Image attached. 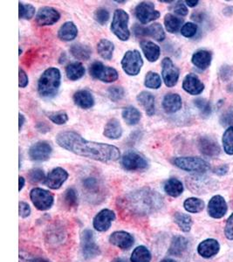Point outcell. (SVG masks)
Here are the masks:
<instances>
[{"label": "cell", "mask_w": 233, "mask_h": 262, "mask_svg": "<svg viewBox=\"0 0 233 262\" xmlns=\"http://www.w3.org/2000/svg\"><path fill=\"white\" fill-rule=\"evenodd\" d=\"M182 101L181 96L177 94L170 93L164 97L162 107L168 114L176 113L182 108Z\"/></svg>", "instance_id": "23"}, {"label": "cell", "mask_w": 233, "mask_h": 262, "mask_svg": "<svg viewBox=\"0 0 233 262\" xmlns=\"http://www.w3.org/2000/svg\"><path fill=\"white\" fill-rule=\"evenodd\" d=\"M111 262H129L128 261V259H124V258H115V259H113Z\"/></svg>", "instance_id": "60"}, {"label": "cell", "mask_w": 233, "mask_h": 262, "mask_svg": "<svg viewBox=\"0 0 233 262\" xmlns=\"http://www.w3.org/2000/svg\"><path fill=\"white\" fill-rule=\"evenodd\" d=\"M28 262H49L48 260L45 259H42V258H37V259H33L29 260Z\"/></svg>", "instance_id": "59"}, {"label": "cell", "mask_w": 233, "mask_h": 262, "mask_svg": "<svg viewBox=\"0 0 233 262\" xmlns=\"http://www.w3.org/2000/svg\"><path fill=\"white\" fill-rule=\"evenodd\" d=\"M182 89L192 96H197L204 90V84L197 77V75L189 74L183 79Z\"/></svg>", "instance_id": "20"}, {"label": "cell", "mask_w": 233, "mask_h": 262, "mask_svg": "<svg viewBox=\"0 0 233 262\" xmlns=\"http://www.w3.org/2000/svg\"><path fill=\"white\" fill-rule=\"evenodd\" d=\"M124 203L129 212L144 216L159 211L164 206V199L150 188H143L127 195Z\"/></svg>", "instance_id": "2"}, {"label": "cell", "mask_w": 233, "mask_h": 262, "mask_svg": "<svg viewBox=\"0 0 233 262\" xmlns=\"http://www.w3.org/2000/svg\"><path fill=\"white\" fill-rule=\"evenodd\" d=\"M197 32V25L192 22H188L182 26L181 28V34L185 38H192L196 35Z\"/></svg>", "instance_id": "48"}, {"label": "cell", "mask_w": 233, "mask_h": 262, "mask_svg": "<svg viewBox=\"0 0 233 262\" xmlns=\"http://www.w3.org/2000/svg\"><path fill=\"white\" fill-rule=\"evenodd\" d=\"M195 106L200 111L201 115L203 116H209L212 113V106L205 99L197 98L194 101Z\"/></svg>", "instance_id": "47"}, {"label": "cell", "mask_w": 233, "mask_h": 262, "mask_svg": "<svg viewBox=\"0 0 233 262\" xmlns=\"http://www.w3.org/2000/svg\"><path fill=\"white\" fill-rule=\"evenodd\" d=\"M160 262H176V260H174L172 259H165L161 260Z\"/></svg>", "instance_id": "61"}, {"label": "cell", "mask_w": 233, "mask_h": 262, "mask_svg": "<svg viewBox=\"0 0 233 262\" xmlns=\"http://www.w3.org/2000/svg\"><path fill=\"white\" fill-rule=\"evenodd\" d=\"M28 82H29V80H28L27 73L23 69H19V83H18V86H19V88L24 89L28 85Z\"/></svg>", "instance_id": "54"}, {"label": "cell", "mask_w": 233, "mask_h": 262, "mask_svg": "<svg viewBox=\"0 0 233 262\" xmlns=\"http://www.w3.org/2000/svg\"><path fill=\"white\" fill-rule=\"evenodd\" d=\"M82 186L85 191L91 196H98V194L102 193V184L95 177H88L84 179Z\"/></svg>", "instance_id": "34"}, {"label": "cell", "mask_w": 233, "mask_h": 262, "mask_svg": "<svg viewBox=\"0 0 233 262\" xmlns=\"http://www.w3.org/2000/svg\"><path fill=\"white\" fill-rule=\"evenodd\" d=\"M219 249H220L219 243L214 238L205 239L201 242L197 247V252L199 253V255L207 259L215 256L216 254L219 252Z\"/></svg>", "instance_id": "22"}, {"label": "cell", "mask_w": 233, "mask_h": 262, "mask_svg": "<svg viewBox=\"0 0 233 262\" xmlns=\"http://www.w3.org/2000/svg\"><path fill=\"white\" fill-rule=\"evenodd\" d=\"M109 242L123 250H128L135 243V238L129 232L117 231L111 234Z\"/></svg>", "instance_id": "19"}, {"label": "cell", "mask_w": 233, "mask_h": 262, "mask_svg": "<svg viewBox=\"0 0 233 262\" xmlns=\"http://www.w3.org/2000/svg\"><path fill=\"white\" fill-rule=\"evenodd\" d=\"M52 152L53 148L48 142L39 141L30 147L28 154L33 161L45 162L50 158Z\"/></svg>", "instance_id": "13"}, {"label": "cell", "mask_w": 233, "mask_h": 262, "mask_svg": "<svg viewBox=\"0 0 233 262\" xmlns=\"http://www.w3.org/2000/svg\"><path fill=\"white\" fill-rule=\"evenodd\" d=\"M182 19L177 18L176 16L168 13L165 17V26L166 30L169 33H175L179 30L180 27H182ZM182 28V27H181Z\"/></svg>", "instance_id": "40"}, {"label": "cell", "mask_w": 233, "mask_h": 262, "mask_svg": "<svg viewBox=\"0 0 233 262\" xmlns=\"http://www.w3.org/2000/svg\"><path fill=\"white\" fill-rule=\"evenodd\" d=\"M205 204L203 200L197 198H189L183 203V207L186 211L191 213H198L204 209Z\"/></svg>", "instance_id": "39"}, {"label": "cell", "mask_w": 233, "mask_h": 262, "mask_svg": "<svg viewBox=\"0 0 233 262\" xmlns=\"http://www.w3.org/2000/svg\"><path fill=\"white\" fill-rule=\"evenodd\" d=\"M31 201L39 211H46L54 205V195L42 188H33L30 192Z\"/></svg>", "instance_id": "9"}, {"label": "cell", "mask_w": 233, "mask_h": 262, "mask_svg": "<svg viewBox=\"0 0 233 262\" xmlns=\"http://www.w3.org/2000/svg\"><path fill=\"white\" fill-rule=\"evenodd\" d=\"M67 179H68L67 171L61 167H57L48 173V176L45 177L44 184L52 190H58L62 186L63 184L67 180Z\"/></svg>", "instance_id": "16"}, {"label": "cell", "mask_w": 233, "mask_h": 262, "mask_svg": "<svg viewBox=\"0 0 233 262\" xmlns=\"http://www.w3.org/2000/svg\"><path fill=\"white\" fill-rule=\"evenodd\" d=\"M136 100L148 116H154L155 112V97L151 93L147 91L139 93L136 96Z\"/></svg>", "instance_id": "25"}, {"label": "cell", "mask_w": 233, "mask_h": 262, "mask_svg": "<svg viewBox=\"0 0 233 262\" xmlns=\"http://www.w3.org/2000/svg\"><path fill=\"white\" fill-rule=\"evenodd\" d=\"M140 46L147 60L150 62H155L158 60L161 54V50L158 45L150 40H143L141 41Z\"/></svg>", "instance_id": "27"}, {"label": "cell", "mask_w": 233, "mask_h": 262, "mask_svg": "<svg viewBox=\"0 0 233 262\" xmlns=\"http://www.w3.org/2000/svg\"><path fill=\"white\" fill-rule=\"evenodd\" d=\"M89 74L94 79L106 83L114 82L119 78V74L115 69L105 66L100 61H96L91 64L89 67Z\"/></svg>", "instance_id": "7"}, {"label": "cell", "mask_w": 233, "mask_h": 262, "mask_svg": "<svg viewBox=\"0 0 233 262\" xmlns=\"http://www.w3.org/2000/svg\"><path fill=\"white\" fill-rule=\"evenodd\" d=\"M165 191L169 196L177 198L179 196L183 191V185L182 182L177 179H170L165 182V186H164Z\"/></svg>", "instance_id": "36"}, {"label": "cell", "mask_w": 233, "mask_h": 262, "mask_svg": "<svg viewBox=\"0 0 233 262\" xmlns=\"http://www.w3.org/2000/svg\"><path fill=\"white\" fill-rule=\"evenodd\" d=\"M19 125H18V128H19V131H21V128L24 125L25 122H26V119H25V116L22 115V114L19 113Z\"/></svg>", "instance_id": "56"}, {"label": "cell", "mask_w": 233, "mask_h": 262, "mask_svg": "<svg viewBox=\"0 0 233 262\" xmlns=\"http://www.w3.org/2000/svg\"><path fill=\"white\" fill-rule=\"evenodd\" d=\"M73 100L75 105L83 110L91 108L95 105L93 95L87 90H78L73 96Z\"/></svg>", "instance_id": "24"}, {"label": "cell", "mask_w": 233, "mask_h": 262, "mask_svg": "<svg viewBox=\"0 0 233 262\" xmlns=\"http://www.w3.org/2000/svg\"><path fill=\"white\" fill-rule=\"evenodd\" d=\"M174 165L189 172L203 173L209 170L208 162L196 157H181L173 160Z\"/></svg>", "instance_id": "5"}, {"label": "cell", "mask_w": 233, "mask_h": 262, "mask_svg": "<svg viewBox=\"0 0 233 262\" xmlns=\"http://www.w3.org/2000/svg\"><path fill=\"white\" fill-rule=\"evenodd\" d=\"M18 180H19V187H18V191H21V190L24 188L25 183H26V181H25V179L23 177H19V178H18Z\"/></svg>", "instance_id": "57"}, {"label": "cell", "mask_w": 233, "mask_h": 262, "mask_svg": "<svg viewBox=\"0 0 233 262\" xmlns=\"http://www.w3.org/2000/svg\"><path fill=\"white\" fill-rule=\"evenodd\" d=\"M174 221L182 232H188L192 229L193 221L190 215L182 212H176L174 216Z\"/></svg>", "instance_id": "37"}, {"label": "cell", "mask_w": 233, "mask_h": 262, "mask_svg": "<svg viewBox=\"0 0 233 262\" xmlns=\"http://www.w3.org/2000/svg\"><path fill=\"white\" fill-rule=\"evenodd\" d=\"M61 83V74L56 68L46 69L38 81V92L45 98H52L57 95Z\"/></svg>", "instance_id": "3"}, {"label": "cell", "mask_w": 233, "mask_h": 262, "mask_svg": "<svg viewBox=\"0 0 233 262\" xmlns=\"http://www.w3.org/2000/svg\"><path fill=\"white\" fill-rule=\"evenodd\" d=\"M198 149L203 155L215 158L220 153V147L213 138L208 137H201L198 140Z\"/></svg>", "instance_id": "21"}, {"label": "cell", "mask_w": 233, "mask_h": 262, "mask_svg": "<svg viewBox=\"0 0 233 262\" xmlns=\"http://www.w3.org/2000/svg\"><path fill=\"white\" fill-rule=\"evenodd\" d=\"M78 28L72 21H67L60 27L58 32L59 39L63 41H72L77 37Z\"/></svg>", "instance_id": "29"}, {"label": "cell", "mask_w": 233, "mask_h": 262, "mask_svg": "<svg viewBox=\"0 0 233 262\" xmlns=\"http://www.w3.org/2000/svg\"><path fill=\"white\" fill-rule=\"evenodd\" d=\"M227 204L223 196L216 195L209 200L208 213L213 219H221L227 212Z\"/></svg>", "instance_id": "18"}, {"label": "cell", "mask_w": 233, "mask_h": 262, "mask_svg": "<svg viewBox=\"0 0 233 262\" xmlns=\"http://www.w3.org/2000/svg\"><path fill=\"white\" fill-rule=\"evenodd\" d=\"M114 46L113 42L107 39H102L97 44L99 55L104 60H110L114 54Z\"/></svg>", "instance_id": "35"}, {"label": "cell", "mask_w": 233, "mask_h": 262, "mask_svg": "<svg viewBox=\"0 0 233 262\" xmlns=\"http://www.w3.org/2000/svg\"><path fill=\"white\" fill-rule=\"evenodd\" d=\"M129 21V14L124 10L117 9L114 11L111 24V31L122 41L128 40L130 37Z\"/></svg>", "instance_id": "4"}, {"label": "cell", "mask_w": 233, "mask_h": 262, "mask_svg": "<svg viewBox=\"0 0 233 262\" xmlns=\"http://www.w3.org/2000/svg\"><path fill=\"white\" fill-rule=\"evenodd\" d=\"M48 117L52 122H54L57 125H63L68 121V116L64 111L49 112V113H48Z\"/></svg>", "instance_id": "45"}, {"label": "cell", "mask_w": 233, "mask_h": 262, "mask_svg": "<svg viewBox=\"0 0 233 262\" xmlns=\"http://www.w3.org/2000/svg\"><path fill=\"white\" fill-rule=\"evenodd\" d=\"M143 65L144 60L140 52L137 50L127 51L122 60L123 71L130 76H136L140 73Z\"/></svg>", "instance_id": "8"}, {"label": "cell", "mask_w": 233, "mask_h": 262, "mask_svg": "<svg viewBox=\"0 0 233 262\" xmlns=\"http://www.w3.org/2000/svg\"><path fill=\"white\" fill-rule=\"evenodd\" d=\"M185 3L187 4L189 7H195L198 5L199 1H185Z\"/></svg>", "instance_id": "58"}, {"label": "cell", "mask_w": 233, "mask_h": 262, "mask_svg": "<svg viewBox=\"0 0 233 262\" xmlns=\"http://www.w3.org/2000/svg\"><path fill=\"white\" fill-rule=\"evenodd\" d=\"M114 220L115 214L112 210L103 209L94 219L93 226L98 232H106L110 228L111 224Z\"/></svg>", "instance_id": "17"}, {"label": "cell", "mask_w": 233, "mask_h": 262, "mask_svg": "<svg viewBox=\"0 0 233 262\" xmlns=\"http://www.w3.org/2000/svg\"><path fill=\"white\" fill-rule=\"evenodd\" d=\"M66 75L70 81H78L85 75V68L78 61L70 63L66 67Z\"/></svg>", "instance_id": "33"}, {"label": "cell", "mask_w": 233, "mask_h": 262, "mask_svg": "<svg viewBox=\"0 0 233 262\" xmlns=\"http://www.w3.org/2000/svg\"><path fill=\"white\" fill-rule=\"evenodd\" d=\"M81 244L83 256L86 259H93L100 255L101 250L96 243L94 232L91 230H85L81 233Z\"/></svg>", "instance_id": "11"}, {"label": "cell", "mask_w": 233, "mask_h": 262, "mask_svg": "<svg viewBox=\"0 0 233 262\" xmlns=\"http://www.w3.org/2000/svg\"><path fill=\"white\" fill-rule=\"evenodd\" d=\"M117 3H126V1H116Z\"/></svg>", "instance_id": "62"}, {"label": "cell", "mask_w": 233, "mask_h": 262, "mask_svg": "<svg viewBox=\"0 0 233 262\" xmlns=\"http://www.w3.org/2000/svg\"><path fill=\"white\" fill-rule=\"evenodd\" d=\"M122 164L126 170L140 171L148 169L149 162L143 154L135 150H128L122 157Z\"/></svg>", "instance_id": "6"}, {"label": "cell", "mask_w": 233, "mask_h": 262, "mask_svg": "<svg viewBox=\"0 0 233 262\" xmlns=\"http://www.w3.org/2000/svg\"><path fill=\"white\" fill-rule=\"evenodd\" d=\"M224 235L232 241L233 239V213L230 215L227 220L225 228H224Z\"/></svg>", "instance_id": "51"}, {"label": "cell", "mask_w": 233, "mask_h": 262, "mask_svg": "<svg viewBox=\"0 0 233 262\" xmlns=\"http://www.w3.org/2000/svg\"><path fill=\"white\" fill-rule=\"evenodd\" d=\"M151 253L150 250L144 246H139L133 251L130 261L131 262H150Z\"/></svg>", "instance_id": "38"}, {"label": "cell", "mask_w": 233, "mask_h": 262, "mask_svg": "<svg viewBox=\"0 0 233 262\" xmlns=\"http://www.w3.org/2000/svg\"><path fill=\"white\" fill-rule=\"evenodd\" d=\"M28 178L32 183H40V182L45 181V173L41 169L36 168L30 170V172L28 173Z\"/></svg>", "instance_id": "50"}, {"label": "cell", "mask_w": 233, "mask_h": 262, "mask_svg": "<svg viewBox=\"0 0 233 262\" xmlns=\"http://www.w3.org/2000/svg\"><path fill=\"white\" fill-rule=\"evenodd\" d=\"M122 116L124 122L130 126L136 125L142 119V114L140 111L133 106L124 107L122 112Z\"/></svg>", "instance_id": "31"}, {"label": "cell", "mask_w": 233, "mask_h": 262, "mask_svg": "<svg viewBox=\"0 0 233 262\" xmlns=\"http://www.w3.org/2000/svg\"><path fill=\"white\" fill-rule=\"evenodd\" d=\"M223 146L225 153H227L228 155H233V126H230L224 131Z\"/></svg>", "instance_id": "42"}, {"label": "cell", "mask_w": 233, "mask_h": 262, "mask_svg": "<svg viewBox=\"0 0 233 262\" xmlns=\"http://www.w3.org/2000/svg\"><path fill=\"white\" fill-rule=\"evenodd\" d=\"M18 7H19V18H24V19H31L33 18V16L35 14V7L32 6L30 4L18 3Z\"/></svg>", "instance_id": "44"}, {"label": "cell", "mask_w": 233, "mask_h": 262, "mask_svg": "<svg viewBox=\"0 0 233 262\" xmlns=\"http://www.w3.org/2000/svg\"><path fill=\"white\" fill-rule=\"evenodd\" d=\"M144 85L148 89L151 90H158L161 86V80L160 75L155 72L150 71L145 76Z\"/></svg>", "instance_id": "41"}, {"label": "cell", "mask_w": 233, "mask_h": 262, "mask_svg": "<svg viewBox=\"0 0 233 262\" xmlns=\"http://www.w3.org/2000/svg\"><path fill=\"white\" fill-rule=\"evenodd\" d=\"M213 60V54L207 50H198L192 55V61L195 67L200 70L208 69Z\"/></svg>", "instance_id": "26"}, {"label": "cell", "mask_w": 233, "mask_h": 262, "mask_svg": "<svg viewBox=\"0 0 233 262\" xmlns=\"http://www.w3.org/2000/svg\"><path fill=\"white\" fill-rule=\"evenodd\" d=\"M60 14L57 10L50 6H44L37 12L35 21L39 27L52 26L60 20Z\"/></svg>", "instance_id": "14"}, {"label": "cell", "mask_w": 233, "mask_h": 262, "mask_svg": "<svg viewBox=\"0 0 233 262\" xmlns=\"http://www.w3.org/2000/svg\"><path fill=\"white\" fill-rule=\"evenodd\" d=\"M103 135L108 139L115 140L119 139L123 135V128L118 120L112 118L105 125Z\"/></svg>", "instance_id": "28"}, {"label": "cell", "mask_w": 233, "mask_h": 262, "mask_svg": "<svg viewBox=\"0 0 233 262\" xmlns=\"http://www.w3.org/2000/svg\"><path fill=\"white\" fill-rule=\"evenodd\" d=\"M174 12L176 13L177 15L179 16H186L188 14V8L186 7L185 5L182 2H178L176 4L175 7H174Z\"/></svg>", "instance_id": "53"}, {"label": "cell", "mask_w": 233, "mask_h": 262, "mask_svg": "<svg viewBox=\"0 0 233 262\" xmlns=\"http://www.w3.org/2000/svg\"><path fill=\"white\" fill-rule=\"evenodd\" d=\"M70 53L77 60H87L91 57L92 49L87 45H84L81 43H75L71 46Z\"/></svg>", "instance_id": "32"}, {"label": "cell", "mask_w": 233, "mask_h": 262, "mask_svg": "<svg viewBox=\"0 0 233 262\" xmlns=\"http://www.w3.org/2000/svg\"><path fill=\"white\" fill-rule=\"evenodd\" d=\"M56 143L75 155L102 163L117 161L121 158V152L116 146L86 140L75 131L60 132L56 137Z\"/></svg>", "instance_id": "1"}, {"label": "cell", "mask_w": 233, "mask_h": 262, "mask_svg": "<svg viewBox=\"0 0 233 262\" xmlns=\"http://www.w3.org/2000/svg\"><path fill=\"white\" fill-rule=\"evenodd\" d=\"M188 245L189 242L187 238L182 236H175L171 241V244L169 248V253L173 256H181L182 253L187 250Z\"/></svg>", "instance_id": "30"}, {"label": "cell", "mask_w": 233, "mask_h": 262, "mask_svg": "<svg viewBox=\"0 0 233 262\" xmlns=\"http://www.w3.org/2000/svg\"><path fill=\"white\" fill-rule=\"evenodd\" d=\"M108 96L111 101L117 102L121 101L125 96V91L123 86H112L108 90Z\"/></svg>", "instance_id": "46"}, {"label": "cell", "mask_w": 233, "mask_h": 262, "mask_svg": "<svg viewBox=\"0 0 233 262\" xmlns=\"http://www.w3.org/2000/svg\"><path fill=\"white\" fill-rule=\"evenodd\" d=\"M179 69L174 65L171 58L165 57L161 61V76L168 88L176 86L179 79Z\"/></svg>", "instance_id": "12"}, {"label": "cell", "mask_w": 233, "mask_h": 262, "mask_svg": "<svg viewBox=\"0 0 233 262\" xmlns=\"http://www.w3.org/2000/svg\"><path fill=\"white\" fill-rule=\"evenodd\" d=\"M19 216L21 217H27L28 216H30L31 214V208L30 206L26 202H19Z\"/></svg>", "instance_id": "52"}, {"label": "cell", "mask_w": 233, "mask_h": 262, "mask_svg": "<svg viewBox=\"0 0 233 262\" xmlns=\"http://www.w3.org/2000/svg\"><path fill=\"white\" fill-rule=\"evenodd\" d=\"M228 170H229V168H228L227 165L224 164V165H222V166L217 168L214 170V173H216L218 176H224V175H225L228 172Z\"/></svg>", "instance_id": "55"}, {"label": "cell", "mask_w": 233, "mask_h": 262, "mask_svg": "<svg viewBox=\"0 0 233 262\" xmlns=\"http://www.w3.org/2000/svg\"><path fill=\"white\" fill-rule=\"evenodd\" d=\"M134 33L137 37H151L156 41H162L165 39V33L164 27L159 23H154L148 27L135 26Z\"/></svg>", "instance_id": "15"}, {"label": "cell", "mask_w": 233, "mask_h": 262, "mask_svg": "<svg viewBox=\"0 0 233 262\" xmlns=\"http://www.w3.org/2000/svg\"><path fill=\"white\" fill-rule=\"evenodd\" d=\"M64 203L69 209L75 208L78 206V196L75 189L69 188L65 191Z\"/></svg>", "instance_id": "43"}, {"label": "cell", "mask_w": 233, "mask_h": 262, "mask_svg": "<svg viewBox=\"0 0 233 262\" xmlns=\"http://www.w3.org/2000/svg\"><path fill=\"white\" fill-rule=\"evenodd\" d=\"M109 17H110L109 12H108V10L105 9V8H98L95 12V19L98 22L99 24L102 25V26L108 22Z\"/></svg>", "instance_id": "49"}, {"label": "cell", "mask_w": 233, "mask_h": 262, "mask_svg": "<svg viewBox=\"0 0 233 262\" xmlns=\"http://www.w3.org/2000/svg\"><path fill=\"white\" fill-rule=\"evenodd\" d=\"M135 14L142 24L152 22L161 15L160 12L155 10V5L150 1H144L138 4L135 7Z\"/></svg>", "instance_id": "10"}]
</instances>
